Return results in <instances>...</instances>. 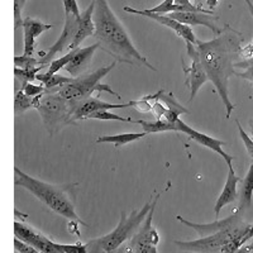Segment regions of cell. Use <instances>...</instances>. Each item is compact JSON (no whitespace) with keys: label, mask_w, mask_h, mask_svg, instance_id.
Instances as JSON below:
<instances>
[{"label":"cell","mask_w":253,"mask_h":253,"mask_svg":"<svg viewBox=\"0 0 253 253\" xmlns=\"http://www.w3.org/2000/svg\"><path fill=\"white\" fill-rule=\"evenodd\" d=\"M219 0H207V5L209 8V10H213L216 5H218Z\"/></svg>","instance_id":"d590c367"},{"label":"cell","mask_w":253,"mask_h":253,"mask_svg":"<svg viewBox=\"0 0 253 253\" xmlns=\"http://www.w3.org/2000/svg\"><path fill=\"white\" fill-rule=\"evenodd\" d=\"M250 126H251V133H252V137H253V118L250 121Z\"/></svg>","instance_id":"f35d334b"},{"label":"cell","mask_w":253,"mask_h":253,"mask_svg":"<svg viewBox=\"0 0 253 253\" xmlns=\"http://www.w3.org/2000/svg\"><path fill=\"white\" fill-rule=\"evenodd\" d=\"M117 65V61L109 65V66H104L100 69L95 70V71L90 72L87 75L80 76V78L72 79L67 85L60 90V95L66 100L71 101L74 104H78L80 101L85 100L87 98H91L92 94H100V92L105 91L108 94L114 95L115 98L121 99L118 92H115L109 85L107 84H101L100 81L103 80L105 76L112 71Z\"/></svg>","instance_id":"52a82bcc"},{"label":"cell","mask_w":253,"mask_h":253,"mask_svg":"<svg viewBox=\"0 0 253 253\" xmlns=\"http://www.w3.org/2000/svg\"><path fill=\"white\" fill-rule=\"evenodd\" d=\"M36 109L52 137L65 126L72 124V115L76 109V104L62 98L58 91H46L44 94L38 95Z\"/></svg>","instance_id":"5b68a950"},{"label":"cell","mask_w":253,"mask_h":253,"mask_svg":"<svg viewBox=\"0 0 253 253\" xmlns=\"http://www.w3.org/2000/svg\"><path fill=\"white\" fill-rule=\"evenodd\" d=\"M95 10V0H91L90 5L87 6L83 13H81V17L79 18V27H78V33H76V37L72 42V44L70 46V51L71 49H75L80 47V44L83 43L84 41L86 40L90 36H94L95 33V23L94 19H92V15H94Z\"/></svg>","instance_id":"d6986e66"},{"label":"cell","mask_w":253,"mask_h":253,"mask_svg":"<svg viewBox=\"0 0 253 253\" xmlns=\"http://www.w3.org/2000/svg\"><path fill=\"white\" fill-rule=\"evenodd\" d=\"M74 78H66V76L58 75H48V74H38L37 80L40 81L44 87H46V91H53L57 92L62 89L65 85L70 83Z\"/></svg>","instance_id":"7402d4cb"},{"label":"cell","mask_w":253,"mask_h":253,"mask_svg":"<svg viewBox=\"0 0 253 253\" xmlns=\"http://www.w3.org/2000/svg\"><path fill=\"white\" fill-rule=\"evenodd\" d=\"M253 252V242L250 243V245H245L242 246L238 251H236L234 253H252Z\"/></svg>","instance_id":"e575fe53"},{"label":"cell","mask_w":253,"mask_h":253,"mask_svg":"<svg viewBox=\"0 0 253 253\" xmlns=\"http://www.w3.org/2000/svg\"><path fill=\"white\" fill-rule=\"evenodd\" d=\"M243 33L225 24L221 33L211 41L196 42L199 56L209 80L215 86L225 108V118L229 119L236 104L229 98V79L236 75V60L241 57Z\"/></svg>","instance_id":"6da1fadb"},{"label":"cell","mask_w":253,"mask_h":253,"mask_svg":"<svg viewBox=\"0 0 253 253\" xmlns=\"http://www.w3.org/2000/svg\"><path fill=\"white\" fill-rule=\"evenodd\" d=\"M146 132L141 133H122V134L117 135H104V137H99L96 139V143H112L115 147H121L124 144L132 143L134 141H138L142 139L143 137H146Z\"/></svg>","instance_id":"603a6c76"},{"label":"cell","mask_w":253,"mask_h":253,"mask_svg":"<svg viewBox=\"0 0 253 253\" xmlns=\"http://www.w3.org/2000/svg\"><path fill=\"white\" fill-rule=\"evenodd\" d=\"M78 27L79 18H76L74 14H70V13H65V26H63L62 33L48 51L40 52L41 65H49L58 53H61L66 48L70 49V46L72 44L76 37V33H78Z\"/></svg>","instance_id":"9c48e42d"},{"label":"cell","mask_w":253,"mask_h":253,"mask_svg":"<svg viewBox=\"0 0 253 253\" xmlns=\"http://www.w3.org/2000/svg\"><path fill=\"white\" fill-rule=\"evenodd\" d=\"M14 175L15 186L27 190L35 198H37L42 204L46 205L48 209L55 211L58 215L66 218L69 221H78L80 224L87 227L86 223L78 215L75 205L67 194L71 190L72 185L58 186V185L41 181L38 178L20 170L19 167H14Z\"/></svg>","instance_id":"3957f363"},{"label":"cell","mask_w":253,"mask_h":253,"mask_svg":"<svg viewBox=\"0 0 253 253\" xmlns=\"http://www.w3.org/2000/svg\"><path fill=\"white\" fill-rule=\"evenodd\" d=\"M152 205L153 195L151 196L150 202H147L141 209L132 210L129 215L122 213L118 225L114 228V230L105 236L91 239L85 243L87 247V252L89 251H107V252L112 253L118 252L119 248L138 232L141 224L146 220L150 210L152 209Z\"/></svg>","instance_id":"277c9868"},{"label":"cell","mask_w":253,"mask_h":253,"mask_svg":"<svg viewBox=\"0 0 253 253\" xmlns=\"http://www.w3.org/2000/svg\"><path fill=\"white\" fill-rule=\"evenodd\" d=\"M252 224H248L242 220L238 224L221 230L219 233L208 237H199L193 241H175L173 245L177 246L181 251L189 253H220L221 250L232 241H239L243 245L247 243V236L250 233Z\"/></svg>","instance_id":"8992f818"},{"label":"cell","mask_w":253,"mask_h":253,"mask_svg":"<svg viewBox=\"0 0 253 253\" xmlns=\"http://www.w3.org/2000/svg\"><path fill=\"white\" fill-rule=\"evenodd\" d=\"M245 1H246V4H247L248 10H250L251 15H252V17H253V3H252V1H251V0H245Z\"/></svg>","instance_id":"8d00e7d4"},{"label":"cell","mask_w":253,"mask_h":253,"mask_svg":"<svg viewBox=\"0 0 253 253\" xmlns=\"http://www.w3.org/2000/svg\"><path fill=\"white\" fill-rule=\"evenodd\" d=\"M242 187L239 193V203L236 210L241 214H245L246 210L251 207L253 199V161L246 173L245 178H242Z\"/></svg>","instance_id":"ffe728a7"},{"label":"cell","mask_w":253,"mask_h":253,"mask_svg":"<svg viewBox=\"0 0 253 253\" xmlns=\"http://www.w3.org/2000/svg\"><path fill=\"white\" fill-rule=\"evenodd\" d=\"M63 8H65V13H70L74 14L76 18H80V10H79V5L76 0H62Z\"/></svg>","instance_id":"d6a6232c"},{"label":"cell","mask_w":253,"mask_h":253,"mask_svg":"<svg viewBox=\"0 0 253 253\" xmlns=\"http://www.w3.org/2000/svg\"><path fill=\"white\" fill-rule=\"evenodd\" d=\"M130 107L129 103L123 104H113L107 103V101L100 100L99 98H87L85 100L80 101L76 104V109L72 115V124H75L79 121H86V118L90 114L99 110H112V109H123V108Z\"/></svg>","instance_id":"9a60e30c"},{"label":"cell","mask_w":253,"mask_h":253,"mask_svg":"<svg viewBox=\"0 0 253 253\" xmlns=\"http://www.w3.org/2000/svg\"><path fill=\"white\" fill-rule=\"evenodd\" d=\"M186 51L190 60H191V65L186 66L184 58H181V63L182 71L185 74L184 85L190 89V101H191L195 99V96L198 95L199 90L202 89L203 85L207 81H209V78H208L207 71H205L204 66H203L198 48H196V44L186 42Z\"/></svg>","instance_id":"ba28073f"},{"label":"cell","mask_w":253,"mask_h":253,"mask_svg":"<svg viewBox=\"0 0 253 253\" xmlns=\"http://www.w3.org/2000/svg\"><path fill=\"white\" fill-rule=\"evenodd\" d=\"M36 98H31L28 95L24 94V91L22 89L15 90L14 95V112L15 114H22V113L27 112L29 109H36Z\"/></svg>","instance_id":"cb8c5ba5"},{"label":"cell","mask_w":253,"mask_h":253,"mask_svg":"<svg viewBox=\"0 0 253 253\" xmlns=\"http://www.w3.org/2000/svg\"><path fill=\"white\" fill-rule=\"evenodd\" d=\"M14 63L15 67H19V69H35V67L41 66L40 60L35 58L33 56H14Z\"/></svg>","instance_id":"83f0119b"},{"label":"cell","mask_w":253,"mask_h":253,"mask_svg":"<svg viewBox=\"0 0 253 253\" xmlns=\"http://www.w3.org/2000/svg\"><path fill=\"white\" fill-rule=\"evenodd\" d=\"M14 236L15 238L20 239L42 253H62L60 243L51 241L48 237L38 232L36 228L29 227V225L17 220L14 221Z\"/></svg>","instance_id":"30bf717a"},{"label":"cell","mask_w":253,"mask_h":253,"mask_svg":"<svg viewBox=\"0 0 253 253\" xmlns=\"http://www.w3.org/2000/svg\"><path fill=\"white\" fill-rule=\"evenodd\" d=\"M142 126L143 132L147 134H152V133H162V132H178L177 124L169 122L166 119H156L155 122H146L138 119L137 123Z\"/></svg>","instance_id":"44dd1931"},{"label":"cell","mask_w":253,"mask_h":253,"mask_svg":"<svg viewBox=\"0 0 253 253\" xmlns=\"http://www.w3.org/2000/svg\"><path fill=\"white\" fill-rule=\"evenodd\" d=\"M176 124H177L178 132L186 134L190 139H193L194 142H196V143L200 144V146L207 147V148H209V150L218 153V155L220 156L225 162H227V165L233 164V157H232L230 155H228V153L223 150V147L225 146L224 141H220V139L218 138H213V137H210V135L204 134V133L193 129L191 126H187V124L185 123V122H182L181 119H178V121L176 122Z\"/></svg>","instance_id":"4fadbf2b"},{"label":"cell","mask_w":253,"mask_h":253,"mask_svg":"<svg viewBox=\"0 0 253 253\" xmlns=\"http://www.w3.org/2000/svg\"><path fill=\"white\" fill-rule=\"evenodd\" d=\"M124 10L126 13H130V14H137V15H144L147 18H151L152 20L157 22L158 24L161 26L167 27L169 29L173 31L178 37H181L185 42H190V43L196 44L198 40L195 37V33L193 32V29L190 28L186 24H182L177 20H175L173 18L169 17V15L165 14H158V13H152L150 12L148 9H143V10H139V9L130 8V6H124Z\"/></svg>","instance_id":"8fae6325"},{"label":"cell","mask_w":253,"mask_h":253,"mask_svg":"<svg viewBox=\"0 0 253 253\" xmlns=\"http://www.w3.org/2000/svg\"><path fill=\"white\" fill-rule=\"evenodd\" d=\"M129 105L134 109H137L138 112L141 113H148V112H152V108H153V104L151 103L150 99L144 96L142 98L141 100H134V101H130Z\"/></svg>","instance_id":"4dcf8cb0"},{"label":"cell","mask_w":253,"mask_h":253,"mask_svg":"<svg viewBox=\"0 0 253 253\" xmlns=\"http://www.w3.org/2000/svg\"><path fill=\"white\" fill-rule=\"evenodd\" d=\"M47 65H41V66L35 67V69H19V67H14V76L17 83H20V86H23L26 84L32 83V81L37 80V75L40 71L43 69Z\"/></svg>","instance_id":"d4e9b609"},{"label":"cell","mask_w":253,"mask_h":253,"mask_svg":"<svg viewBox=\"0 0 253 253\" xmlns=\"http://www.w3.org/2000/svg\"><path fill=\"white\" fill-rule=\"evenodd\" d=\"M100 48V44L96 42V43L91 44V46L87 47H79V48H75V55H74V58L71 60V62L65 67L67 72H69L71 78L75 79L76 76H79L80 74H83L85 70L87 69L89 63L91 62L92 57H94L95 52L96 49Z\"/></svg>","instance_id":"ac0fdd59"},{"label":"cell","mask_w":253,"mask_h":253,"mask_svg":"<svg viewBox=\"0 0 253 253\" xmlns=\"http://www.w3.org/2000/svg\"><path fill=\"white\" fill-rule=\"evenodd\" d=\"M181 224H184L185 227L187 228H191L194 229L198 233V236L202 238V237H208V236H211V234H215L221 232V230H225L228 228L233 227V225L238 224L243 220V214H241L238 210H234L233 214L224 219H216L214 220L213 223H194V221H190L186 220L185 218H182L181 215H177L176 216Z\"/></svg>","instance_id":"7c38bea8"},{"label":"cell","mask_w":253,"mask_h":253,"mask_svg":"<svg viewBox=\"0 0 253 253\" xmlns=\"http://www.w3.org/2000/svg\"><path fill=\"white\" fill-rule=\"evenodd\" d=\"M92 19L95 23L94 37L100 44V48L113 56L117 62L157 71L146 56L135 48L124 27L110 9L108 0H95Z\"/></svg>","instance_id":"7a4b0ae2"},{"label":"cell","mask_w":253,"mask_h":253,"mask_svg":"<svg viewBox=\"0 0 253 253\" xmlns=\"http://www.w3.org/2000/svg\"><path fill=\"white\" fill-rule=\"evenodd\" d=\"M86 119H95V121H117V122H126V123H137V121L132 118H126V117H121L110 110H99L92 114H90Z\"/></svg>","instance_id":"484cf974"},{"label":"cell","mask_w":253,"mask_h":253,"mask_svg":"<svg viewBox=\"0 0 253 253\" xmlns=\"http://www.w3.org/2000/svg\"><path fill=\"white\" fill-rule=\"evenodd\" d=\"M53 27V24H44L40 20H36L33 18H24L23 19V33H24V51L23 55L33 56L36 46V40L40 37L43 32L49 31Z\"/></svg>","instance_id":"e0dca14e"},{"label":"cell","mask_w":253,"mask_h":253,"mask_svg":"<svg viewBox=\"0 0 253 253\" xmlns=\"http://www.w3.org/2000/svg\"><path fill=\"white\" fill-rule=\"evenodd\" d=\"M236 124L237 126H238V132H239V135H241L242 141H243V143H245V147L246 150H247L248 155H250L251 160L253 161V138H251L250 135L247 134V133L245 132V129H243V126H241V123H239L238 119H236Z\"/></svg>","instance_id":"f1b7e54d"},{"label":"cell","mask_w":253,"mask_h":253,"mask_svg":"<svg viewBox=\"0 0 253 253\" xmlns=\"http://www.w3.org/2000/svg\"><path fill=\"white\" fill-rule=\"evenodd\" d=\"M228 176L227 181H225L224 187L221 190L220 195L216 199V203L214 205V214H215V218H218L220 211L223 210V208L228 204H232L238 199V189H237V185L238 182L242 181V178L238 177L234 172L233 164L228 165Z\"/></svg>","instance_id":"2e32d148"},{"label":"cell","mask_w":253,"mask_h":253,"mask_svg":"<svg viewBox=\"0 0 253 253\" xmlns=\"http://www.w3.org/2000/svg\"><path fill=\"white\" fill-rule=\"evenodd\" d=\"M60 248L62 253H87L86 245H81V243H75V245L60 243Z\"/></svg>","instance_id":"1f68e13d"},{"label":"cell","mask_w":253,"mask_h":253,"mask_svg":"<svg viewBox=\"0 0 253 253\" xmlns=\"http://www.w3.org/2000/svg\"><path fill=\"white\" fill-rule=\"evenodd\" d=\"M169 17L173 18L186 26H204L209 28L215 36L221 33V29L216 26V20L219 19L218 15H214L213 10L210 12H172L169 13Z\"/></svg>","instance_id":"5bb4252c"},{"label":"cell","mask_w":253,"mask_h":253,"mask_svg":"<svg viewBox=\"0 0 253 253\" xmlns=\"http://www.w3.org/2000/svg\"><path fill=\"white\" fill-rule=\"evenodd\" d=\"M80 223H78V221H69V224H67V228H69V233L71 234H75V236H78L79 238H81V232H80Z\"/></svg>","instance_id":"836d02e7"},{"label":"cell","mask_w":253,"mask_h":253,"mask_svg":"<svg viewBox=\"0 0 253 253\" xmlns=\"http://www.w3.org/2000/svg\"><path fill=\"white\" fill-rule=\"evenodd\" d=\"M252 238H253V224H252V228H251V230H250V233H248V236H247V242Z\"/></svg>","instance_id":"74e56055"},{"label":"cell","mask_w":253,"mask_h":253,"mask_svg":"<svg viewBox=\"0 0 253 253\" xmlns=\"http://www.w3.org/2000/svg\"><path fill=\"white\" fill-rule=\"evenodd\" d=\"M74 55H75V49H71L69 53L66 55L61 56V57L55 58V60L52 61L51 63L48 65V70H47L46 74L48 75H55V74H58V71H61V69H65V67L71 62V60L74 58Z\"/></svg>","instance_id":"4316f807"},{"label":"cell","mask_w":253,"mask_h":253,"mask_svg":"<svg viewBox=\"0 0 253 253\" xmlns=\"http://www.w3.org/2000/svg\"><path fill=\"white\" fill-rule=\"evenodd\" d=\"M20 89L23 90L24 94L28 95V96H31V98H36V96H38V95H42L46 92V87L43 86V85H35V84L32 83H28L26 84V85H23V86H20Z\"/></svg>","instance_id":"f546056e"}]
</instances>
